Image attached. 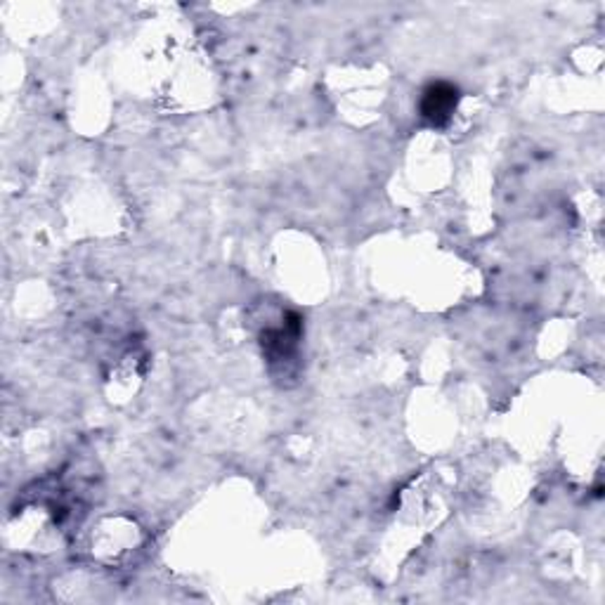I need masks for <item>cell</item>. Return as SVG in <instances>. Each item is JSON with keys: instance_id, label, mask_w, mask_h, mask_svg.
Returning <instances> with one entry per match:
<instances>
[{"instance_id": "6da1fadb", "label": "cell", "mask_w": 605, "mask_h": 605, "mask_svg": "<svg viewBox=\"0 0 605 605\" xmlns=\"http://www.w3.org/2000/svg\"><path fill=\"white\" fill-rule=\"evenodd\" d=\"M456 107V90L452 86H433L426 90L423 98V116H428L435 124H440L454 112Z\"/></svg>"}]
</instances>
